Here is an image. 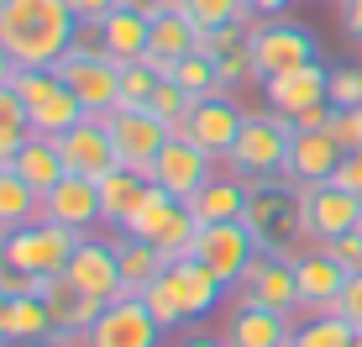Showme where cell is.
I'll return each instance as SVG.
<instances>
[{
  "label": "cell",
  "mask_w": 362,
  "mask_h": 347,
  "mask_svg": "<svg viewBox=\"0 0 362 347\" xmlns=\"http://www.w3.org/2000/svg\"><path fill=\"white\" fill-rule=\"evenodd\" d=\"M184 16L205 32H221V27H236L242 21L247 32H257V16H247L242 0H184Z\"/></svg>",
  "instance_id": "obj_32"
},
{
  "label": "cell",
  "mask_w": 362,
  "mask_h": 347,
  "mask_svg": "<svg viewBox=\"0 0 362 347\" xmlns=\"http://www.w3.org/2000/svg\"><path fill=\"white\" fill-rule=\"evenodd\" d=\"M226 347H289L294 342V316H279V311H263V305H247L231 316V326L221 331Z\"/></svg>",
  "instance_id": "obj_21"
},
{
  "label": "cell",
  "mask_w": 362,
  "mask_h": 347,
  "mask_svg": "<svg viewBox=\"0 0 362 347\" xmlns=\"http://www.w3.org/2000/svg\"><path fill=\"white\" fill-rule=\"evenodd\" d=\"M352 347H362V331H357V342H352Z\"/></svg>",
  "instance_id": "obj_51"
},
{
  "label": "cell",
  "mask_w": 362,
  "mask_h": 347,
  "mask_svg": "<svg viewBox=\"0 0 362 347\" xmlns=\"http://www.w3.org/2000/svg\"><path fill=\"white\" fill-rule=\"evenodd\" d=\"M84 21L69 0H11L0 11V47L16 58V69H53L74 47Z\"/></svg>",
  "instance_id": "obj_1"
},
{
  "label": "cell",
  "mask_w": 362,
  "mask_h": 347,
  "mask_svg": "<svg viewBox=\"0 0 362 347\" xmlns=\"http://www.w3.org/2000/svg\"><path fill=\"white\" fill-rule=\"evenodd\" d=\"M179 347H226V342H221V337H184Z\"/></svg>",
  "instance_id": "obj_47"
},
{
  "label": "cell",
  "mask_w": 362,
  "mask_h": 347,
  "mask_svg": "<svg viewBox=\"0 0 362 347\" xmlns=\"http://www.w3.org/2000/svg\"><path fill=\"white\" fill-rule=\"evenodd\" d=\"M199 47V27L189 16H184V11H158L153 16V32H147V58L142 64L158 74V79H168L173 74V64H179V58H189Z\"/></svg>",
  "instance_id": "obj_18"
},
{
  "label": "cell",
  "mask_w": 362,
  "mask_h": 347,
  "mask_svg": "<svg viewBox=\"0 0 362 347\" xmlns=\"http://www.w3.org/2000/svg\"><path fill=\"white\" fill-rule=\"evenodd\" d=\"M158 74L147 69V64H121V101L116 110H147L153 106V95H158Z\"/></svg>",
  "instance_id": "obj_34"
},
{
  "label": "cell",
  "mask_w": 362,
  "mask_h": 347,
  "mask_svg": "<svg viewBox=\"0 0 362 347\" xmlns=\"http://www.w3.org/2000/svg\"><path fill=\"white\" fill-rule=\"evenodd\" d=\"M257 253L263 247L247 232V221H216V227H199V237H194V258L226 284H242L247 268L257 263Z\"/></svg>",
  "instance_id": "obj_6"
},
{
  "label": "cell",
  "mask_w": 362,
  "mask_h": 347,
  "mask_svg": "<svg viewBox=\"0 0 362 347\" xmlns=\"http://www.w3.org/2000/svg\"><path fill=\"white\" fill-rule=\"evenodd\" d=\"M37 216H42V195H37L16 169H0V232L11 237L16 227H27Z\"/></svg>",
  "instance_id": "obj_29"
},
{
  "label": "cell",
  "mask_w": 362,
  "mask_h": 347,
  "mask_svg": "<svg viewBox=\"0 0 362 347\" xmlns=\"http://www.w3.org/2000/svg\"><path fill=\"white\" fill-rule=\"evenodd\" d=\"M263 101H268V110H279V116H305V110L331 106V69H320V58H310V64L268 79Z\"/></svg>",
  "instance_id": "obj_10"
},
{
  "label": "cell",
  "mask_w": 362,
  "mask_h": 347,
  "mask_svg": "<svg viewBox=\"0 0 362 347\" xmlns=\"http://www.w3.org/2000/svg\"><path fill=\"white\" fill-rule=\"evenodd\" d=\"M116 6H127V0H69V11L84 21V27H95V21H105Z\"/></svg>",
  "instance_id": "obj_42"
},
{
  "label": "cell",
  "mask_w": 362,
  "mask_h": 347,
  "mask_svg": "<svg viewBox=\"0 0 362 347\" xmlns=\"http://www.w3.org/2000/svg\"><path fill=\"white\" fill-rule=\"evenodd\" d=\"M341 158H346V147L331 137V127L326 132H294L289 158H284V179L289 184H326V179H336Z\"/></svg>",
  "instance_id": "obj_16"
},
{
  "label": "cell",
  "mask_w": 362,
  "mask_h": 347,
  "mask_svg": "<svg viewBox=\"0 0 362 347\" xmlns=\"http://www.w3.org/2000/svg\"><path fill=\"white\" fill-rule=\"evenodd\" d=\"M294 279H299V311H305V316L336 311V300H341V290H346V268L336 263L320 242L294 258Z\"/></svg>",
  "instance_id": "obj_12"
},
{
  "label": "cell",
  "mask_w": 362,
  "mask_h": 347,
  "mask_svg": "<svg viewBox=\"0 0 362 347\" xmlns=\"http://www.w3.org/2000/svg\"><path fill=\"white\" fill-rule=\"evenodd\" d=\"M242 6H247V16H257V21H279L294 0H242Z\"/></svg>",
  "instance_id": "obj_44"
},
{
  "label": "cell",
  "mask_w": 362,
  "mask_h": 347,
  "mask_svg": "<svg viewBox=\"0 0 362 347\" xmlns=\"http://www.w3.org/2000/svg\"><path fill=\"white\" fill-rule=\"evenodd\" d=\"M352 342H357V326H352V321H341L336 311L305 316L294 326V347H352Z\"/></svg>",
  "instance_id": "obj_31"
},
{
  "label": "cell",
  "mask_w": 362,
  "mask_h": 347,
  "mask_svg": "<svg viewBox=\"0 0 362 347\" xmlns=\"http://www.w3.org/2000/svg\"><path fill=\"white\" fill-rule=\"evenodd\" d=\"M58 153H64L69 174H84V179H105L110 169H116V147H110V127L105 121H95L90 110H84L79 127H69L64 137H53Z\"/></svg>",
  "instance_id": "obj_15"
},
{
  "label": "cell",
  "mask_w": 362,
  "mask_h": 347,
  "mask_svg": "<svg viewBox=\"0 0 362 347\" xmlns=\"http://www.w3.org/2000/svg\"><path fill=\"white\" fill-rule=\"evenodd\" d=\"M346 106H362V69L357 64L331 69V110H346Z\"/></svg>",
  "instance_id": "obj_36"
},
{
  "label": "cell",
  "mask_w": 362,
  "mask_h": 347,
  "mask_svg": "<svg viewBox=\"0 0 362 347\" xmlns=\"http://www.w3.org/2000/svg\"><path fill=\"white\" fill-rule=\"evenodd\" d=\"M11 169H16L21 179H27L32 190H37V195H47V190H53V184L69 174L64 153H58V142H53V137H37V132H32V142L21 147V158H16Z\"/></svg>",
  "instance_id": "obj_27"
},
{
  "label": "cell",
  "mask_w": 362,
  "mask_h": 347,
  "mask_svg": "<svg viewBox=\"0 0 362 347\" xmlns=\"http://www.w3.org/2000/svg\"><path fill=\"white\" fill-rule=\"evenodd\" d=\"M163 284H168V295H173V305H179L184 321H205L221 300H226V290H231V284L216 279L199 258H179V263H168L163 268Z\"/></svg>",
  "instance_id": "obj_11"
},
{
  "label": "cell",
  "mask_w": 362,
  "mask_h": 347,
  "mask_svg": "<svg viewBox=\"0 0 362 347\" xmlns=\"http://www.w3.org/2000/svg\"><path fill=\"white\" fill-rule=\"evenodd\" d=\"M142 300H147V311L158 316V326H163V331H173V326H184V316H179V305H173V295H168V284H163V279H158L153 290L142 295Z\"/></svg>",
  "instance_id": "obj_38"
},
{
  "label": "cell",
  "mask_w": 362,
  "mask_h": 347,
  "mask_svg": "<svg viewBox=\"0 0 362 347\" xmlns=\"http://www.w3.org/2000/svg\"><path fill=\"white\" fill-rule=\"evenodd\" d=\"M127 6H136V11H147V16H158V11H163V0H127Z\"/></svg>",
  "instance_id": "obj_48"
},
{
  "label": "cell",
  "mask_w": 362,
  "mask_h": 347,
  "mask_svg": "<svg viewBox=\"0 0 362 347\" xmlns=\"http://www.w3.org/2000/svg\"><path fill=\"white\" fill-rule=\"evenodd\" d=\"M326 253L346 268V274H362V227L357 232H341L336 242H326Z\"/></svg>",
  "instance_id": "obj_40"
},
{
  "label": "cell",
  "mask_w": 362,
  "mask_h": 347,
  "mask_svg": "<svg viewBox=\"0 0 362 347\" xmlns=\"http://www.w3.org/2000/svg\"><path fill=\"white\" fill-rule=\"evenodd\" d=\"M74 247H79V232L58 227V221H47V216H37V221H27V227L11 232L6 247H0V258L16 263V268H27V274H64L69 258H74Z\"/></svg>",
  "instance_id": "obj_4"
},
{
  "label": "cell",
  "mask_w": 362,
  "mask_h": 347,
  "mask_svg": "<svg viewBox=\"0 0 362 347\" xmlns=\"http://www.w3.org/2000/svg\"><path fill=\"white\" fill-rule=\"evenodd\" d=\"M84 337H90V347H158L163 342V326L147 311L142 295H116V300L95 316V326L84 331Z\"/></svg>",
  "instance_id": "obj_8"
},
{
  "label": "cell",
  "mask_w": 362,
  "mask_h": 347,
  "mask_svg": "<svg viewBox=\"0 0 362 347\" xmlns=\"http://www.w3.org/2000/svg\"><path fill=\"white\" fill-rule=\"evenodd\" d=\"M27 142H32V127H27V121H0V169L16 164Z\"/></svg>",
  "instance_id": "obj_39"
},
{
  "label": "cell",
  "mask_w": 362,
  "mask_h": 347,
  "mask_svg": "<svg viewBox=\"0 0 362 347\" xmlns=\"http://www.w3.org/2000/svg\"><path fill=\"white\" fill-rule=\"evenodd\" d=\"M210 179H216V153H205V147H199L194 137H168V147L158 153L153 184H163L173 200L189 205Z\"/></svg>",
  "instance_id": "obj_9"
},
{
  "label": "cell",
  "mask_w": 362,
  "mask_h": 347,
  "mask_svg": "<svg viewBox=\"0 0 362 347\" xmlns=\"http://www.w3.org/2000/svg\"><path fill=\"white\" fill-rule=\"evenodd\" d=\"M289 142H294V116H279V110H247V127L236 147L226 153L231 174H242L247 184H273L284 179V158H289Z\"/></svg>",
  "instance_id": "obj_2"
},
{
  "label": "cell",
  "mask_w": 362,
  "mask_h": 347,
  "mask_svg": "<svg viewBox=\"0 0 362 347\" xmlns=\"http://www.w3.org/2000/svg\"><path fill=\"white\" fill-rule=\"evenodd\" d=\"M179 90H189L194 101H210V95H221V84H216V58L210 53H189V58H179L168 74Z\"/></svg>",
  "instance_id": "obj_33"
},
{
  "label": "cell",
  "mask_w": 362,
  "mask_h": 347,
  "mask_svg": "<svg viewBox=\"0 0 362 347\" xmlns=\"http://www.w3.org/2000/svg\"><path fill=\"white\" fill-rule=\"evenodd\" d=\"M95 184H100V216H105V227H127L136 216V205L147 200V190H153V179H142L132 169H110Z\"/></svg>",
  "instance_id": "obj_24"
},
{
  "label": "cell",
  "mask_w": 362,
  "mask_h": 347,
  "mask_svg": "<svg viewBox=\"0 0 362 347\" xmlns=\"http://www.w3.org/2000/svg\"><path fill=\"white\" fill-rule=\"evenodd\" d=\"M42 300H47V311H53V326H58V331H90V326H95V316L105 311V300L84 295L69 274H53V279H47Z\"/></svg>",
  "instance_id": "obj_23"
},
{
  "label": "cell",
  "mask_w": 362,
  "mask_h": 347,
  "mask_svg": "<svg viewBox=\"0 0 362 347\" xmlns=\"http://www.w3.org/2000/svg\"><path fill=\"white\" fill-rule=\"evenodd\" d=\"M53 331L58 326H53V311H47L42 295H21V300L6 305V342L32 347V342H47Z\"/></svg>",
  "instance_id": "obj_28"
},
{
  "label": "cell",
  "mask_w": 362,
  "mask_h": 347,
  "mask_svg": "<svg viewBox=\"0 0 362 347\" xmlns=\"http://www.w3.org/2000/svg\"><path fill=\"white\" fill-rule=\"evenodd\" d=\"M11 79H16V58L0 47V84H11Z\"/></svg>",
  "instance_id": "obj_46"
},
{
  "label": "cell",
  "mask_w": 362,
  "mask_h": 347,
  "mask_svg": "<svg viewBox=\"0 0 362 347\" xmlns=\"http://www.w3.org/2000/svg\"><path fill=\"white\" fill-rule=\"evenodd\" d=\"M336 316L352 321V326L362 331V274H346V290H341V300H336Z\"/></svg>",
  "instance_id": "obj_41"
},
{
  "label": "cell",
  "mask_w": 362,
  "mask_h": 347,
  "mask_svg": "<svg viewBox=\"0 0 362 347\" xmlns=\"http://www.w3.org/2000/svg\"><path fill=\"white\" fill-rule=\"evenodd\" d=\"M79 121H84V101L69 90L64 79H58L37 106H27V127L37 132V137H64V132L79 127Z\"/></svg>",
  "instance_id": "obj_25"
},
{
  "label": "cell",
  "mask_w": 362,
  "mask_h": 347,
  "mask_svg": "<svg viewBox=\"0 0 362 347\" xmlns=\"http://www.w3.org/2000/svg\"><path fill=\"white\" fill-rule=\"evenodd\" d=\"M216 84H221V95L242 90V84H257V69H252V47H247V42L216 58Z\"/></svg>",
  "instance_id": "obj_35"
},
{
  "label": "cell",
  "mask_w": 362,
  "mask_h": 347,
  "mask_svg": "<svg viewBox=\"0 0 362 347\" xmlns=\"http://www.w3.org/2000/svg\"><path fill=\"white\" fill-rule=\"evenodd\" d=\"M110 127V147H116V169H132L142 179H153L158 169V153L168 147V121H158L153 110H116L105 121Z\"/></svg>",
  "instance_id": "obj_5"
},
{
  "label": "cell",
  "mask_w": 362,
  "mask_h": 347,
  "mask_svg": "<svg viewBox=\"0 0 362 347\" xmlns=\"http://www.w3.org/2000/svg\"><path fill=\"white\" fill-rule=\"evenodd\" d=\"M64 274L79 284L84 295H95V300H116L121 295V258H116V242H90V237H79V247H74V258H69V268Z\"/></svg>",
  "instance_id": "obj_17"
},
{
  "label": "cell",
  "mask_w": 362,
  "mask_h": 347,
  "mask_svg": "<svg viewBox=\"0 0 362 347\" xmlns=\"http://www.w3.org/2000/svg\"><path fill=\"white\" fill-rule=\"evenodd\" d=\"M6 305H11V300L0 295V347H6Z\"/></svg>",
  "instance_id": "obj_49"
},
{
  "label": "cell",
  "mask_w": 362,
  "mask_h": 347,
  "mask_svg": "<svg viewBox=\"0 0 362 347\" xmlns=\"http://www.w3.org/2000/svg\"><path fill=\"white\" fill-rule=\"evenodd\" d=\"M331 184H341V190H352L357 200H362V147L341 158V169H336V179H331Z\"/></svg>",
  "instance_id": "obj_43"
},
{
  "label": "cell",
  "mask_w": 362,
  "mask_h": 347,
  "mask_svg": "<svg viewBox=\"0 0 362 347\" xmlns=\"http://www.w3.org/2000/svg\"><path fill=\"white\" fill-rule=\"evenodd\" d=\"M32 347H69L64 337H58V331H53V337H47V342H32Z\"/></svg>",
  "instance_id": "obj_50"
},
{
  "label": "cell",
  "mask_w": 362,
  "mask_h": 347,
  "mask_svg": "<svg viewBox=\"0 0 362 347\" xmlns=\"http://www.w3.org/2000/svg\"><path fill=\"white\" fill-rule=\"evenodd\" d=\"M179 205L184 200H173V195L163 190V184H153V190H147V200L136 205V216L127 221V227H121V237H136V242H158L168 232V221L179 216Z\"/></svg>",
  "instance_id": "obj_30"
},
{
  "label": "cell",
  "mask_w": 362,
  "mask_h": 347,
  "mask_svg": "<svg viewBox=\"0 0 362 347\" xmlns=\"http://www.w3.org/2000/svg\"><path fill=\"white\" fill-rule=\"evenodd\" d=\"M100 32V47H105V58H116V64H142L147 58V32H153V16L136 6H116L105 21H95Z\"/></svg>",
  "instance_id": "obj_20"
},
{
  "label": "cell",
  "mask_w": 362,
  "mask_h": 347,
  "mask_svg": "<svg viewBox=\"0 0 362 347\" xmlns=\"http://www.w3.org/2000/svg\"><path fill=\"white\" fill-rule=\"evenodd\" d=\"M242 300L247 305H263V311H279V316H294L299 311V279H294V263L279 253H257V263L247 268L242 279Z\"/></svg>",
  "instance_id": "obj_13"
},
{
  "label": "cell",
  "mask_w": 362,
  "mask_h": 347,
  "mask_svg": "<svg viewBox=\"0 0 362 347\" xmlns=\"http://www.w3.org/2000/svg\"><path fill=\"white\" fill-rule=\"evenodd\" d=\"M247 200H252V184L242 174H216L205 190L189 200V216L199 227H216V221H242L247 216Z\"/></svg>",
  "instance_id": "obj_22"
},
{
  "label": "cell",
  "mask_w": 362,
  "mask_h": 347,
  "mask_svg": "<svg viewBox=\"0 0 362 347\" xmlns=\"http://www.w3.org/2000/svg\"><path fill=\"white\" fill-rule=\"evenodd\" d=\"M294 205H299V237L305 242H336L341 232L362 227V200L341 184H294Z\"/></svg>",
  "instance_id": "obj_3"
},
{
  "label": "cell",
  "mask_w": 362,
  "mask_h": 347,
  "mask_svg": "<svg viewBox=\"0 0 362 347\" xmlns=\"http://www.w3.org/2000/svg\"><path fill=\"white\" fill-rule=\"evenodd\" d=\"M242 127H247V110L236 106L231 95H210V101H199L194 116H189V137L205 147V153H216V158H226L236 147Z\"/></svg>",
  "instance_id": "obj_19"
},
{
  "label": "cell",
  "mask_w": 362,
  "mask_h": 347,
  "mask_svg": "<svg viewBox=\"0 0 362 347\" xmlns=\"http://www.w3.org/2000/svg\"><path fill=\"white\" fill-rule=\"evenodd\" d=\"M331 137L346 147V153H357L362 147V106H346V110H331Z\"/></svg>",
  "instance_id": "obj_37"
},
{
  "label": "cell",
  "mask_w": 362,
  "mask_h": 347,
  "mask_svg": "<svg viewBox=\"0 0 362 347\" xmlns=\"http://www.w3.org/2000/svg\"><path fill=\"white\" fill-rule=\"evenodd\" d=\"M247 47H252V69H257V84L279 79V74H289L299 64H310L315 58V37L305 27H294V21H257V32L247 37Z\"/></svg>",
  "instance_id": "obj_7"
},
{
  "label": "cell",
  "mask_w": 362,
  "mask_h": 347,
  "mask_svg": "<svg viewBox=\"0 0 362 347\" xmlns=\"http://www.w3.org/2000/svg\"><path fill=\"white\" fill-rule=\"evenodd\" d=\"M0 247H6V232H0Z\"/></svg>",
  "instance_id": "obj_52"
},
{
  "label": "cell",
  "mask_w": 362,
  "mask_h": 347,
  "mask_svg": "<svg viewBox=\"0 0 362 347\" xmlns=\"http://www.w3.org/2000/svg\"><path fill=\"white\" fill-rule=\"evenodd\" d=\"M42 216L84 237L90 227H100V221H105V216H100V184L84 179V174H64V179L42 195Z\"/></svg>",
  "instance_id": "obj_14"
},
{
  "label": "cell",
  "mask_w": 362,
  "mask_h": 347,
  "mask_svg": "<svg viewBox=\"0 0 362 347\" xmlns=\"http://www.w3.org/2000/svg\"><path fill=\"white\" fill-rule=\"evenodd\" d=\"M341 27L352 42H362V0H341Z\"/></svg>",
  "instance_id": "obj_45"
},
{
  "label": "cell",
  "mask_w": 362,
  "mask_h": 347,
  "mask_svg": "<svg viewBox=\"0 0 362 347\" xmlns=\"http://www.w3.org/2000/svg\"><path fill=\"white\" fill-rule=\"evenodd\" d=\"M289 347H294V342H289Z\"/></svg>",
  "instance_id": "obj_53"
},
{
  "label": "cell",
  "mask_w": 362,
  "mask_h": 347,
  "mask_svg": "<svg viewBox=\"0 0 362 347\" xmlns=\"http://www.w3.org/2000/svg\"><path fill=\"white\" fill-rule=\"evenodd\" d=\"M116 258H121V295H147L168 268V258L158 253L153 242H136V237H121Z\"/></svg>",
  "instance_id": "obj_26"
}]
</instances>
